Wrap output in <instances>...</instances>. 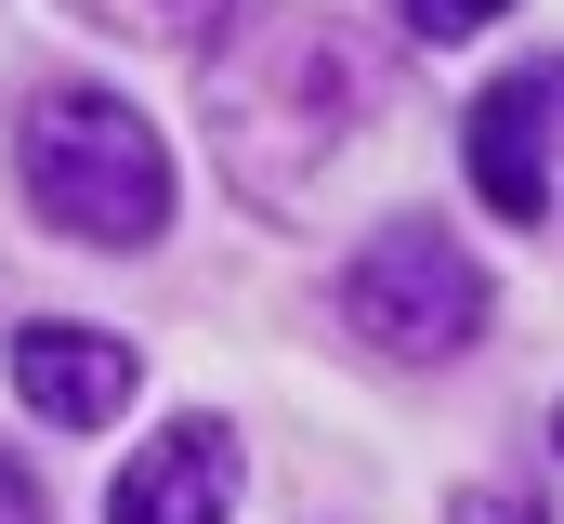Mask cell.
Returning a JSON list of instances; mask_svg holds the SVG:
<instances>
[{
	"mask_svg": "<svg viewBox=\"0 0 564 524\" xmlns=\"http://www.w3.org/2000/svg\"><path fill=\"white\" fill-rule=\"evenodd\" d=\"M66 13H93V26H119V40H197L224 0H66Z\"/></svg>",
	"mask_w": 564,
	"mask_h": 524,
	"instance_id": "52a82bcc",
	"label": "cell"
},
{
	"mask_svg": "<svg viewBox=\"0 0 564 524\" xmlns=\"http://www.w3.org/2000/svg\"><path fill=\"white\" fill-rule=\"evenodd\" d=\"M552 131H564V66H525V79L473 92L459 157H473V184H486L499 223H539V210H552Z\"/></svg>",
	"mask_w": 564,
	"mask_h": 524,
	"instance_id": "277c9868",
	"label": "cell"
},
{
	"mask_svg": "<svg viewBox=\"0 0 564 524\" xmlns=\"http://www.w3.org/2000/svg\"><path fill=\"white\" fill-rule=\"evenodd\" d=\"M132 341L119 328H66V315H40V328H13V393L53 419V433H106L119 406H132Z\"/></svg>",
	"mask_w": 564,
	"mask_h": 524,
	"instance_id": "5b68a950",
	"label": "cell"
},
{
	"mask_svg": "<svg viewBox=\"0 0 564 524\" xmlns=\"http://www.w3.org/2000/svg\"><path fill=\"white\" fill-rule=\"evenodd\" d=\"M13 171H26L40 223H66V237H93V250H144V237L171 223V144H158V119H144L132 92H106V79L26 92Z\"/></svg>",
	"mask_w": 564,
	"mask_h": 524,
	"instance_id": "7a4b0ae2",
	"label": "cell"
},
{
	"mask_svg": "<svg viewBox=\"0 0 564 524\" xmlns=\"http://www.w3.org/2000/svg\"><path fill=\"white\" fill-rule=\"evenodd\" d=\"M341 315H355L381 354H408V368H446V354L486 328V262L459 250L446 223L394 210V223L355 250V275H341Z\"/></svg>",
	"mask_w": 564,
	"mask_h": 524,
	"instance_id": "3957f363",
	"label": "cell"
},
{
	"mask_svg": "<svg viewBox=\"0 0 564 524\" xmlns=\"http://www.w3.org/2000/svg\"><path fill=\"white\" fill-rule=\"evenodd\" d=\"M381 119V53L341 26V13H250L224 53H210V144L237 171V197H315Z\"/></svg>",
	"mask_w": 564,
	"mask_h": 524,
	"instance_id": "6da1fadb",
	"label": "cell"
},
{
	"mask_svg": "<svg viewBox=\"0 0 564 524\" xmlns=\"http://www.w3.org/2000/svg\"><path fill=\"white\" fill-rule=\"evenodd\" d=\"M486 13H512V0H408V26H421V40H473Z\"/></svg>",
	"mask_w": 564,
	"mask_h": 524,
	"instance_id": "ba28073f",
	"label": "cell"
},
{
	"mask_svg": "<svg viewBox=\"0 0 564 524\" xmlns=\"http://www.w3.org/2000/svg\"><path fill=\"white\" fill-rule=\"evenodd\" d=\"M224 512H237V433L224 419H171L106 499V524H224Z\"/></svg>",
	"mask_w": 564,
	"mask_h": 524,
	"instance_id": "8992f818",
	"label": "cell"
},
{
	"mask_svg": "<svg viewBox=\"0 0 564 524\" xmlns=\"http://www.w3.org/2000/svg\"><path fill=\"white\" fill-rule=\"evenodd\" d=\"M459 524H539V499H525V485H473V499H459Z\"/></svg>",
	"mask_w": 564,
	"mask_h": 524,
	"instance_id": "9c48e42d",
	"label": "cell"
}]
</instances>
